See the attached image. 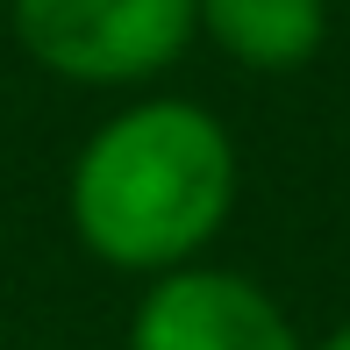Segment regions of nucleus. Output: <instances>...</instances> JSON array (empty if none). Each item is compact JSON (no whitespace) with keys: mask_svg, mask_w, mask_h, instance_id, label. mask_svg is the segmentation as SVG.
<instances>
[{"mask_svg":"<svg viewBox=\"0 0 350 350\" xmlns=\"http://www.w3.org/2000/svg\"><path fill=\"white\" fill-rule=\"evenodd\" d=\"M72 236L100 265L165 279L200 265L236 208V143L193 100H136L72 157Z\"/></svg>","mask_w":350,"mask_h":350,"instance_id":"1","label":"nucleus"},{"mask_svg":"<svg viewBox=\"0 0 350 350\" xmlns=\"http://www.w3.org/2000/svg\"><path fill=\"white\" fill-rule=\"evenodd\" d=\"M29 65L72 86H143L200 36L193 0H8Z\"/></svg>","mask_w":350,"mask_h":350,"instance_id":"2","label":"nucleus"},{"mask_svg":"<svg viewBox=\"0 0 350 350\" xmlns=\"http://www.w3.org/2000/svg\"><path fill=\"white\" fill-rule=\"evenodd\" d=\"M129 350H300V336L258 279L221 265H179L143 286Z\"/></svg>","mask_w":350,"mask_h":350,"instance_id":"3","label":"nucleus"},{"mask_svg":"<svg viewBox=\"0 0 350 350\" xmlns=\"http://www.w3.org/2000/svg\"><path fill=\"white\" fill-rule=\"evenodd\" d=\"M193 14L243 72H300L329 43V0H193Z\"/></svg>","mask_w":350,"mask_h":350,"instance_id":"4","label":"nucleus"},{"mask_svg":"<svg viewBox=\"0 0 350 350\" xmlns=\"http://www.w3.org/2000/svg\"><path fill=\"white\" fill-rule=\"evenodd\" d=\"M314 350H350V322H343V329H329V336L314 343Z\"/></svg>","mask_w":350,"mask_h":350,"instance_id":"5","label":"nucleus"}]
</instances>
